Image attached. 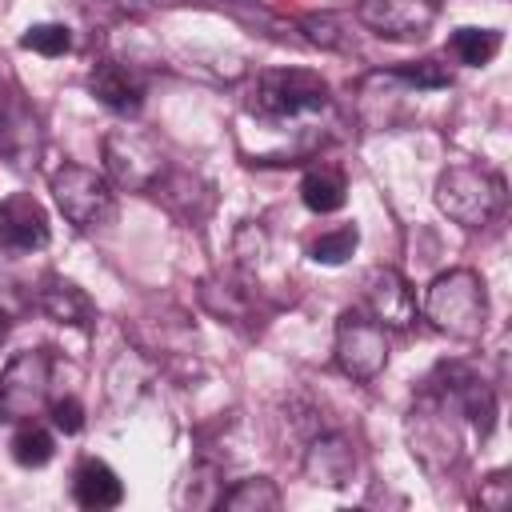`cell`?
Returning <instances> with one entry per match:
<instances>
[{
    "label": "cell",
    "instance_id": "11",
    "mask_svg": "<svg viewBox=\"0 0 512 512\" xmlns=\"http://www.w3.org/2000/svg\"><path fill=\"white\" fill-rule=\"evenodd\" d=\"M364 308H368V316L376 324L404 332L416 320V292H412V284L396 268L376 264L364 276Z\"/></svg>",
    "mask_w": 512,
    "mask_h": 512
},
{
    "label": "cell",
    "instance_id": "24",
    "mask_svg": "<svg viewBox=\"0 0 512 512\" xmlns=\"http://www.w3.org/2000/svg\"><path fill=\"white\" fill-rule=\"evenodd\" d=\"M408 92H432V88H448L452 84V72L436 60H416V64H404L392 72Z\"/></svg>",
    "mask_w": 512,
    "mask_h": 512
},
{
    "label": "cell",
    "instance_id": "27",
    "mask_svg": "<svg viewBox=\"0 0 512 512\" xmlns=\"http://www.w3.org/2000/svg\"><path fill=\"white\" fill-rule=\"evenodd\" d=\"M52 424H56V432H64V436H76L80 428H84V404L76 400V396H64V400H52Z\"/></svg>",
    "mask_w": 512,
    "mask_h": 512
},
{
    "label": "cell",
    "instance_id": "22",
    "mask_svg": "<svg viewBox=\"0 0 512 512\" xmlns=\"http://www.w3.org/2000/svg\"><path fill=\"white\" fill-rule=\"evenodd\" d=\"M356 244H360L356 224H340V228L320 232V236L308 244V256H312L316 264H324V268H336V264H344V260L356 252Z\"/></svg>",
    "mask_w": 512,
    "mask_h": 512
},
{
    "label": "cell",
    "instance_id": "1",
    "mask_svg": "<svg viewBox=\"0 0 512 512\" xmlns=\"http://www.w3.org/2000/svg\"><path fill=\"white\" fill-rule=\"evenodd\" d=\"M404 440L412 460L428 476H444L464 460V432H460V408L440 384H424L416 404L404 416Z\"/></svg>",
    "mask_w": 512,
    "mask_h": 512
},
{
    "label": "cell",
    "instance_id": "26",
    "mask_svg": "<svg viewBox=\"0 0 512 512\" xmlns=\"http://www.w3.org/2000/svg\"><path fill=\"white\" fill-rule=\"evenodd\" d=\"M476 504H480L484 512H504V508L512 504V476L500 468V472H492L488 480H480Z\"/></svg>",
    "mask_w": 512,
    "mask_h": 512
},
{
    "label": "cell",
    "instance_id": "20",
    "mask_svg": "<svg viewBox=\"0 0 512 512\" xmlns=\"http://www.w3.org/2000/svg\"><path fill=\"white\" fill-rule=\"evenodd\" d=\"M200 304L212 312V316H220V320H228V324H240V320H248V296H244V288H232V284H224V280H200Z\"/></svg>",
    "mask_w": 512,
    "mask_h": 512
},
{
    "label": "cell",
    "instance_id": "19",
    "mask_svg": "<svg viewBox=\"0 0 512 512\" xmlns=\"http://www.w3.org/2000/svg\"><path fill=\"white\" fill-rule=\"evenodd\" d=\"M500 44H504L500 28H456L448 36V52L468 68H484L500 52Z\"/></svg>",
    "mask_w": 512,
    "mask_h": 512
},
{
    "label": "cell",
    "instance_id": "14",
    "mask_svg": "<svg viewBox=\"0 0 512 512\" xmlns=\"http://www.w3.org/2000/svg\"><path fill=\"white\" fill-rule=\"evenodd\" d=\"M32 304L64 328H92V320H96V304L88 300V292L64 276H44Z\"/></svg>",
    "mask_w": 512,
    "mask_h": 512
},
{
    "label": "cell",
    "instance_id": "25",
    "mask_svg": "<svg viewBox=\"0 0 512 512\" xmlns=\"http://www.w3.org/2000/svg\"><path fill=\"white\" fill-rule=\"evenodd\" d=\"M300 28H304L308 44H316V48H332V52L344 48V32L332 12H308V16H300Z\"/></svg>",
    "mask_w": 512,
    "mask_h": 512
},
{
    "label": "cell",
    "instance_id": "4",
    "mask_svg": "<svg viewBox=\"0 0 512 512\" xmlns=\"http://www.w3.org/2000/svg\"><path fill=\"white\" fill-rule=\"evenodd\" d=\"M44 156V120L12 68H0V160L28 176Z\"/></svg>",
    "mask_w": 512,
    "mask_h": 512
},
{
    "label": "cell",
    "instance_id": "5",
    "mask_svg": "<svg viewBox=\"0 0 512 512\" xmlns=\"http://www.w3.org/2000/svg\"><path fill=\"white\" fill-rule=\"evenodd\" d=\"M48 188H52V200L64 212V220L76 224L80 232L108 228L116 220V192H112V184L96 168H84V164L64 160L52 172Z\"/></svg>",
    "mask_w": 512,
    "mask_h": 512
},
{
    "label": "cell",
    "instance_id": "10",
    "mask_svg": "<svg viewBox=\"0 0 512 512\" xmlns=\"http://www.w3.org/2000/svg\"><path fill=\"white\" fill-rule=\"evenodd\" d=\"M436 0H360L356 20L380 40H420L436 24Z\"/></svg>",
    "mask_w": 512,
    "mask_h": 512
},
{
    "label": "cell",
    "instance_id": "2",
    "mask_svg": "<svg viewBox=\"0 0 512 512\" xmlns=\"http://www.w3.org/2000/svg\"><path fill=\"white\" fill-rule=\"evenodd\" d=\"M424 320L452 340H480L488 324V292L472 268L440 272L424 292Z\"/></svg>",
    "mask_w": 512,
    "mask_h": 512
},
{
    "label": "cell",
    "instance_id": "21",
    "mask_svg": "<svg viewBox=\"0 0 512 512\" xmlns=\"http://www.w3.org/2000/svg\"><path fill=\"white\" fill-rule=\"evenodd\" d=\"M52 452H56V444H52V432L48 428H40L32 420H24L16 428V436H12V460L20 468H44L52 460Z\"/></svg>",
    "mask_w": 512,
    "mask_h": 512
},
{
    "label": "cell",
    "instance_id": "23",
    "mask_svg": "<svg viewBox=\"0 0 512 512\" xmlns=\"http://www.w3.org/2000/svg\"><path fill=\"white\" fill-rule=\"evenodd\" d=\"M20 48L40 52V56H64V52L72 48V28H68V24H56V20L32 24V28H24Z\"/></svg>",
    "mask_w": 512,
    "mask_h": 512
},
{
    "label": "cell",
    "instance_id": "8",
    "mask_svg": "<svg viewBox=\"0 0 512 512\" xmlns=\"http://www.w3.org/2000/svg\"><path fill=\"white\" fill-rule=\"evenodd\" d=\"M100 156H104L108 180L124 192H152V184L168 172L160 144L140 128H112L100 140Z\"/></svg>",
    "mask_w": 512,
    "mask_h": 512
},
{
    "label": "cell",
    "instance_id": "13",
    "mask_svg": "<svg viewBox=\"0 0 512 512\" xmlns=\"http://www.w3.org/2000/svg\"><path fill=\"white\" fill-rule=\"evenodd\" d=\"M356 472V448L344 432H312L304 448V476L320 488H344Z\"/></svg>",
    "mask_w": 512,
    "mask_h": 512
},
{
    "label": "cell",
    "instance_id": "18",
    "mask_svg": "<svg viewBox=\"0 0 512 512\" xmlns=\"http://www.w3.org/2000/svg\"><path fill=\"white\" fill-rule=\"evenodd\" d=\"M280 504L284 496L268 476H248V480H236L228 492H220V508L228 512H276Z\"/></svg>",
    "mask_w": 512,
    "mask_h": 512
},
{
    "label": "cell",
    "instance_id": "16",
    "mask_svg": "<svg viewBox=\"0 0 512 512\" xmlns=\"http://www.w3.org/2000/svg\"><path fill=\"white\" fill-rule=\"evenodd\" d=\"M72 500H76L80 508H92V512L116 508V504L124 500V484H120V476H116L104 460L84 456V460L76 464V472H72Z\"/></svg>",
    "mask_w": 512,
    "mask_h": 512
},
{
    "label": "cell",
    "instance_id": "15",
    "mask_svg": "<svg viewBox=\"0 0 512 512\" xmlns=\"http://www.w3.org/2000/svg\"><path fill=\"white\" fill-rule=\"evenodd\" d=\"M88 92H92L104 108H112V112H120V116H136L140 104H144L140 80H136L124 64H116V60H100V64L88 72Z\"/></svg>",
    "mask_w": 512,
    "mask_h": 512
},
{
    "label": "cell",
    "instance_id": "12",
    "mask_svg": "<svg viewBox=\"0 0 512 512\" xmlns=\"http://www.w3.org/2000/svg\"><path fill=\"white\" fill-rule=\"evenodd\" d=\"M48 236H52L48 212L32 192H12L8 200H0V248L4 252L12 256L40 252Z\"/></svg>",
    "mask_w": 512,
    "mask_h": 512
},
{
    "label": "cell",
    "instance_id": "6",
    "mask_svg": "<svg viewBox=\"0 0 512 512\" xmlns=\"http://www.w3.org/2000/svg\"><path fill=\"white\" fill-rule=\"evenodd\" d=\"M52 368H56L52 348H24V352H16L4 364V372H0V420L24 424V420L40 416V408L48 404Z\"/></svg>",
    "mask_w": 512,
    "mask_h": 512
},
{
    "label": "cell",
    "instance_id": "9",
    "mask_svg": "<svg viewBox=\"0 0 512 512\" xmlns=\"http://www.w3.org/2000/svg\"><path fill=\"white\" fill-rule=\"evenodd\" d=\"M336 364L356 384H372L388 364L384 324H376L364 304L344 308L340 320H336Z\"/></svg>",
    "mask_w": 512,
    "mask_h": 512
},
{
    "label": "cell",
    "instance_id": "7",
    "mask_svg": "<svg viewBox=\"0 0 512 512\" xmlns=\"http://www.w3.org/2000/svg\"><path fill=\"white\" fill-rule=\"evenodd\" d=\"M328 108V84L320 72L308 68H268L256 76L252 112L268 120H292L304 112Z\"/></svg>",
    "mask_w": 512,
    "mask_h": 512
},
{
    "label": "cell",
    "instance_id": "3",
    "mask_svg": "<svg viewBox=\"0 0 512 512\" xmlns=\"http://www.w3.org/2000/svg\"><path fill=\"white\" fill-rule=\"evenodd\" d=\"M504 176L480 164H452L436 180V208L460 228H484L504 212Z\"/></svg>",
    "mask_w": 512,
    "mask_h": 512
},
{
    "label": "cell",
    "instance_id": "17",
    "mask_svg": "<svg viewBox=\"0 0 512 512\" xmlns=\"http://www.w3.org/2000/svg\"><path fill=\"white\" fill-rule=\"evenodd\" d=\"M300 200H304L308 212H320V216L344 208V200H348V180H344V172L332 168V164L308 168L304 180H300Z\"/></svg>",
    "mask_w": 512,
    "mask_h": 512
}]
</instances>
